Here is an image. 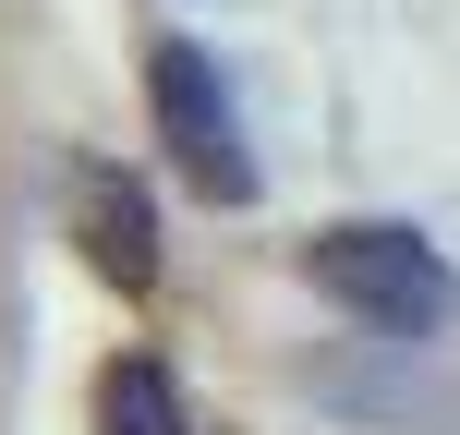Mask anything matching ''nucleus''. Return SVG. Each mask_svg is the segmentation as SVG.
I'll return each mask as SVG.
<instances>
[{"label":"nucleus","mask_w":460,"mask_h":435,"mask_svg":"<svg viewBox=\"0 0 460 435\" xmlns=\"http://www.w3.org/2000/svg\"><path fill=\"white\" fill-rule=\"evenodd\" d=\"M303 278H315V302L351 315L364 339H437V326L460 315L448 254L424 242V230H400V218H340V230H315V242H303Z\"/></svg>","instance_id":"f257e3e1"},{"label":"nucleus","mask_w":460,"mask_h":435,"mask_svg":"<svg viewBox=\"0 0 460 435\" xmlns=\"http://www.w3.org/2000/svg\"><path fill=\"white\" fill-rule=\"evenodd\" d=\"M146 109H158L170 182H182L194 206H243V194H254V158H243V109H230V73H218L194 37H158V48H146Z\"/></svg>","instance_id":"f03ea898"},{"label":"nucleus","mask_w":460,"mask_h":435,"mask_svg":"<svg viewBox=\"0 0 460 435\" xmlns=\"http://www.w3.org/2000/svg\"><path fill=\"white\" fill-rule=\"evenodd\" d=\"M61 230L110 291H158V182H134L121 158H73L61 170Z\"/></svg>","instance_id":"7ed1b4c3"},{"label":"nucleus","mask_w":460,"mask_h":435,"mask_svg":"<svg viewBox=\"0 0 460 435\" xmlns=\"http://www.w3.org/2000/svg\"><path fill=\"white\" fill-rule=\"evenodd\" d=\"M85 435H194V423H182V387H170V363H158V351H121V363L97 375Z\"/></svg>","instance_id":"20e7f679"}]
</instances>
